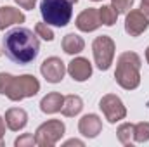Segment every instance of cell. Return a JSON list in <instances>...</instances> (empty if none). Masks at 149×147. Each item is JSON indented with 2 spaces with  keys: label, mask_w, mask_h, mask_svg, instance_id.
<instances>
[{
  "label": "cell",
  "mask_w": 149,
  "mask_h": 147,
  "mask_svg": "<svg viewBox=\"0 0 149 147\" xmlns=\"http://www.w3.org/2000/svg\"><path fill=\"white\" fill-rule=\"evenodd\" d=\"M2 47L5 55L12 62L26 66L37 59L40 52V40L37 33H33L28 28H14L5 33L2 40Z\"/></svg>",
  "instance_id": "6da1fadb"
},
{
  "label": "cell",
  "mask_w": 149,
  "mask_h": 147,
  "mask_svg": "<svg viewBox=\"0 0 149 147\" xmlns=\"http://www.w3.org/2000/svg\"><path fill=\"white\" fill-rule=\"evenodd\" d=\"M40 92V81L33 74L12 76L9 73H0V95L9 97L17 102L26 97H33Z\"/></svg>",
  "instance_id": "7a4b0ae2"
},
{
  "label": "cell",
  "mask_w": 149,
  "mask_h": 147,
  "mask_svg": "<svg viewBox=\"0 0 149 147\" xmlns=\"http://www.w3.org/2000/svg\"><path fill=\"white\" fill-rule=\"evenodd\" d=\"M141 57L135 52H123L116 61L114 80L125 90H135L141 85Z\"/></svg>",
  "instance_id": "3957f363"
},
{
  "label": "cell",
  "mask_w": 149,
  "mask_h": 147,
  "mask_svg": "<svg viewBox=\"0 0 149 147\" xmlns=\"http://www.w3.org/2000/svg\"><path fill=\"white\" fill-rule=\"evenodd\" d=\"M40 14L49 26L63 28L71 21L73 3L70 0H42Z\"/></svg>",
  "instance_id": "277c9868"
},
{
  "label": "cell",
  "mask_w": 149,
  "mask_h": 147,
  "mask_svg": "<svg viewBox=\"0 0 149 147\" xmlns=\"http://www.w3.org/2000/svg\"><path fill=\"white\" fill-rule=\"evenodd\" d=\"M66 132V126L61 119H49L42 123L35 132V140L40 147H52L56 146Z\"/></svg>",
  "instance_id": "5b68a950"
},
{
  "label": "cell",
  "mask_w": 149,
  "mask_h": 147,
  "mask_svg": "<svg viewBox=\"0 0 149 147\" xmlns=\"http://www.w3.org/2000/svg\"><path fill=\"white\" fill-rule=\"evenodd\" d=\"M114 42L111 37L108 35H101L94 40L92 43V52H94V61H95V66L101 69V71H108L113 64V59H114Z\"/></svg>",
  "instance_id": "8992f818"
},
{
  "label": "cell",
  "mask_w": 149,
  "mask_h": 147,
  "mask_svg": "<svg viewBox=\"0 0 149 147\" xmlns=\"http://www.w3.org/2000/svg\"><path fill=\"white\" fill-rule=\"evenodd\" d=\"M99 107H101L102 114L106 116V119H108L111 125L121 121V119H125V116H127V109H125L121 99H120L118 95H114V94L104 95V97L99 101Z\"/></svg>",
  "instance_id": "52a82bcc"
},
{
  "label": "cell",
  "mask_w": 149,
  "mask_h": 147,
  "mask_svg": "<svg viewBox=\"0 0 149 147\" xmlns=\"http://www.w3.org/2000/svg\"><path fill=\"white\" fill-rule=\"evenodd\" d=\"M40 73L49 83H59L66 74V64L59 57H47L40 66Z\"/></svg>",
  "instance_id": "ba28073f"
},
{
  "label": "cell",
  "mask_w": 149,
  "mask_h": 147,
  "mask_svg": "<svg viewBox=\"0 0 149 147\" xmlns=\"http://www.w3.org/2000/svg\"><path fill=\"white\" fill-rule=\"evenodd\" d=\"M149 26L148 17L141 12V9L137 10H128L127 12V17H125V31L130 35V37H139L142 35Z\"/></svg>",
  "instance_id": "9c48e42d"
},
{
  "label": "cell",
  "mask_w": 149,
  "mask_h": 147,
  "mask_svg": "<svg viewBox=\"0 0 149 147\" xmlns=\"http://www.w3.org/2000/svg\"><path fill=\"white\" fill-rule=\"evenodd\" d=\"M76 28L80 31H85V33H90V31H95L102 23H101V16H99V9H94V7H88L85 10H81L78 16H76V21H74Z\"/></svg>",
  "instance_id": "30bf717a"
},
{
  "label": "cell",
  "mask_w": 149,
  "mask_h": 147,
  "mask_svg": "<svg viewBox=\"0 0 149 147\" xmlns=\"http://www.w3.org/2000/svg\"><path fill=\"white\" fill-rule=\"evenodd\" d=\"M66 71L70 73V76L74 81H87L92 76V64L85 57H74L68 64Z\"/></svg>",
  "instance_id": "8fae6325"
},
{
  "label": "cell",
  "mask_w": 149,
  "mask_h": 147,
  "mask_svg": "<svg viewBox=\"0 0 149 147\" xmlns=\"http://www.w3.org/2000/svg\"><path fill=\"white\" fill-rule=\"evenodd\" d=\"M102 130V121L97 114H85L78 121V132L87 139H95Z\"/></svg>",
  "instance_id": "7c38bea8"
},
{
  "label": "cell",
  "mask_w": 149,
  "mask_h": 147,
  "mask_svg": "<svg viewBox=\"0 0 149 147\" xmlns=\"http://www.w3.org/2000/svg\"><path fill=\"white\" fill-rule=\"evenodd\" d=\"M5 125L12 132H19L28 125V112L21 107H10L5 112Z\"/></svg>",
  "instance_id": "4fadbf2b"
},
{
  "label": "cell",
  "mask_w": 149,
  "mask_h": 147,
  "mask_svg": "<svg viewBox=\"0 0 149 147\" xmlns=\"http://www.w3.org/2000/svg\"><path fill=\"white\" fill-rule=\"evenodd\" d=\"M24 21H26V16L19 9L10 7V5L0 7V30H5L12 24H21Z\"/></svg>",
  "instance_id": "5bb4252c"
},
{
  "label": "cell",
  "mask_w": 149,
  "mask_h": 147,
  "mask_svg": "<svg viewBox=\"0 0 149 147\" xmlns=\"http://www.w3.org/2000/svg\"><path fill=\"white\" fill-rule=\"evenodd\" d=\"M63 102H64V97L59 92H50V94H47L40 101V109H42V112H45V114H54V112H59L61 111Z\"/></svg>",
  "instance_id": "9a60e30c"
},
{
  "label": "cell",
  "mask_w": 149,
  "mask_h": 147,
  "mask_svg": "<svg viewBox=\"0 0 149 147\" xmlns=\"http://www.w3.org/2000/svg\"><path fill=\"white\" fill-rule=\"evenodd\" d=\"M61 45H63V50H64L66 54H70V55L80 54V52L85 49V42H83V38L78 37V35H74V33H68L66 37L63 38Z\"/></svg>",
  "instance_id": "2e32d148"
},
{
  "label": "cell",
  "mask_w": 149,
  "mask_h": 147,
  "mask_svg": "<svg viewBox=\"0 0 149 147\" xmlns=\"http://www.w3.org/2000/svg\"><path fill=\"white\" fill-rule=\"evenodd\" d=\"M83 109V101L81 97L78 95H66L64 97V102H63V107H61V112L68 118H73L76 114H80Z\"/></svg>",
  "instance_id": "e0dca14e"
},
{
  "label": "cell",
  "mask_w": 149,
  "mask_h": 147,
  "mask_svg": "<svg viewBox=\"0 0 149 147\" xmlns=\"http://www.w3.org/2000/svg\"><path fill=\"white\" fill-rule=\"evenodd\" d=\"M134 126L132 123H123L118 126L116 130V135H118V140L123 144V146H132L135 140H134Z\"/></svg>",
  "instance_id": "ac0fdd59"
},
{
  "label": "cell",
  "mask_w": 149,
  "mask_h": 147,
  "mask_svg": "<svg viewBox=\"0 0 149 147\" xmlns=\"http://www.w3.org/2000/svg\"><path fill=\"white\" fill-rule=\"evenodd\" d=\"M99 16H101V23L106 26H113L118 19V12L113 5H102L99 9Z\"/></svg>",
  "instance_id": "d6986e66"
},
{
  "label": "cell",
  "mask_w": 149,
  "mask_h": 147,
  "mask_svg": "<svg viewBox=\"0 0 149 147\" xmlns=\"http://www.w3.org/2000/svg\"><path fill=\"white\" fill-rule=\"evenodd\" d=\"M134 140L139 144L149 142V123L148 121H141L134 126Z\"/></svg>",
  "instance_id": "ffe728a7"
},
{
  "label": "cell",
  "mask_w": 149,
  "mask_h": 147,
  "mask_svg": "<svg viewBox=\"0 0 149 147\" xmlns=\"http://www.w3.org/2000/svg\"><path fill=\"white\" fill-rule=\"evenodd\" d=\"M35 33H37V37L43 38L45 42H52V40H54V31L49 28V24H47L45 21H43V23H37Z\"/></svg>",
  "instance_id": "44dd1931"
},
{
  "label": "cell",
  "mask_w": 149,
  "mask_h": 147,
  "mask_svg": "<svg viewBox=\"0 0 149 147\" xmlns=\"http://www.w3.org/2000/svg\"><path fill=\"white\" fill-rule=\"evenodd\" d=\"M14 146L16 147H33V146H37L35 135H33V133H23L21 137H17V139L14 140Z\"/></svg>",
  "instance_id": "7402d4cb"
},
{
  "label": "cell",
  "mask_w": 149,
  "mask_h": 147,
  "mask_svg": "<svg viewBox=\"0 0 149 147\" xmlns=\"http://www.w3.org/2000/svg\"><path fill=\"white\" fill-rule=\"evenodd\" d=\"M111 5L116 9L118 14H127L132 5H134V0H111Z\"/></svg>",
  "instance_id": "603a6c76"
},
{
  "label": "cell",
  "mask_w": 149,
  "mask_h": 147,
  "mask_svg": "<svg viewBox=\"0 0 149 147\" xmlns=\"http://www.w3.org/2000/svg\"><path fill=\"white\" fill-rule=\"evenodd\" d=\"M21 9H26V10H31V9H35V3H37V0H14Z\"/></svg>",
  "instance_id": "cb8c5ba5"
},
{
  "label": "cell",
  "mask_w": 149,
  "mask_h": 147,
  "mask_svg": "<svg viewBox=\"0 0 149 147\" xmlns=\"http://www.w3.org/2000/svg\"><path fill=\"white\" fill-rule=\"evenodd\" d=\"M68 146H80V147H83L85 144H83L81 140H76V139H71V140H68V142H64V147H68Z\"/></svg>",
  "instance_id": "d4e9b609"
},
{
  "label": "cell",
  "mask_w": 149,
  "mask_h": 147,
  "mask_svg": "<svg viewBox=\"0 0 149 147\" xmlns=\"http://www.w3.org/2000/svg\"><path fill=\"white\" fill-rule=\"evenodd\" d=\"M141 12L148 17V21H149V5H144V3H141Z\"/></svg>",
  "instance_id": "484cf974"
},
{
  "label": "cell",
  "mask_w": 149,
  "mask_h": 147,
  "mask_svg": "<svg viewBox=\"0 0 149 147\" xmlns=\"http://www.w3.org/2000/svg\"><path fill=\"white\" fill-rule=\"evenodd\" d=\"M3 133H5V121H3V118L0 116V139L3 137Z\"/></svg>",
  "instance_id": "4316f807"
},
{
  "label": "cell",
  "mask_w": 149,
  "mask_h": 147,
  "mask_svg": "<svg viewBox=\"0 0 149 147\" xmlns=\"http://www.w3.org/2000/svg\"><path fill=\"white\" fill-rule=\"evenodd\" d=\"M146 61H148V64H149V47L146 49Z\"/></svg>",
  "instance_id": "83f0119b"
},
{
  "label": "cell",
  "mask_w": 149,
  "mask_h": 147,
  "mask_svg": "<svg viewBox=\"0 0 149 147\" xmlns=\"http://www.w3.org/2000/svg\"><path fill=\"white\" fill-rule=\"evenodd\" d=\"M141 3H144V5H149V0H142Z\"/></svg>",
  "instance_id": "f1b7e54d"
},
{
  "label": "cell",
  "mask_w": 149,
  "mask_h": 147,
  "mask_svg": "<svg viewBox=\"0 0 149 147\" xmlns=\"http://www.w3.org/2000/svg\"><path fill=\"white\" fill-rule=\"evenodd\" d=\"M3 146V140H2V139H0V147Z\"/></svg>",
  "instance_id": "f546056e"
},
{
  "label": "cell",
  "mask_w": 149,
  "mask_h": 147,
  "mask_svg": "<svg viewBox=\"0 0 149 147\" xmlns=\"http://www.w3.org/2000/svg\"><path fill=\"white\" fill-rule=\"evenodd\" d=\"M70 2H71V3H76V2H78V0H70Z\"/></svg>",
  "instance_id": "4dcf8cb0"
},
{
  "label": "cell",
  "mask_w": 149,
  "mask_h": 147,
  "mask_svg": "<svg viewBox=\"0 0 149 147\" xmlns=\"http://www.w3.org/2000/svg\"><path fill=\"white\" fill-rule=\"evenodd\" d=\"M92 2H102V0H92Z\"/></svg>",
  "instance_id": "1f68e13d"
}]
</instances>
